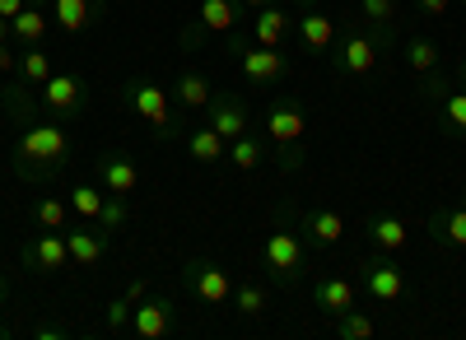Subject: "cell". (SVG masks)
<instances>
[{
  "instance_id": "obj_1",
  "label": "cell",
  "mask_w": 466,
  "mask_h": 340,
  "mask_svg": "<svg viewBox=\"0 0 466 340\" xmlns=\"http://www.w3.org/2000/svg\"><path fill=\"white\" fill-rule=\"evenodd\" d=\"M66 155H70L66 126H56V122H33V126L19 131V159H24V164L52 168V164H61Z\"/></svg>"
},
{
  "instance_id": "obj_2",
  "label": "cell",
  "mask_w": 466,
  "mask_h": 340,
  "mask_svg": "<svg viewBox=\"0 0 466 340\" xmlns=\"http://www.w3.org/2000/svg\"><path fill=\"white\" fill-rule=\"evenodd\" d=\"M131 107L159 135H173V107H168V94L159 85H131Z\"/></svg>"
},
{
  "instance_id": "obj_3",
  "label": "cell",
  "mask_w": 466,
  "mask_h": 340,
  "mask_svg": "<svg viewBox=\"0 0 466 340\" xmlns=\"http://www.w3.org/2000/svg\"><path fill=\"white\" fill-rule=\"evenodd\" d=\"M261 261H266L276 275L294 280V275L303 271V238H294V234H270L266 247H261Z\"/></svg>"
},
{
  "instance_id": "obj_4",
  "label": "cell",
  "mask_w": 466,
  "mask_h": 340,
  "mask_svg": "<svg viewBox=\"0 0 466 340\" xmlns=\"http://www.w3.org/2000/svg\"><path fill=\"white\" fill-rule=\"evenodd\" d=\"M266 131H270V140H276V145H294V140H303V131H308L303 107L289 103V98L270 103V112H266Z\"/></svg>"
},
{
  "instance_id": "obj_5",
  "label": "cell",
  "mask_w": 466,
  "mask_h": 340,
  "mask_svg": "<svg viewBox=\"0 0 466 340\" xmlns=\"http://www.w3.org/2000/svg\"><path fill=\"white\" fill-rule=\"evenodd\" d=\"M187 285L210 308H219V304H228V298H233V280L219 266H187Z\"/></svg>"
},
{
  "instance_id": "obj_6",
  "label": "cell",
  "mask_w": 466,
  "mask_h": 340,
  "mask_svg": "<svg viewBox=\"0 0 466 340\" xmlns=\"http://www.w3.org/2000/svg\"><path fill=\"white\" fill-rule=\"evenodd\" d=\"M70 261V247H66V234H56V229H43L33 238V247H28V266L33 271H61Z\"/></svg>"
},
{
  "instance_id": "obj_7",
  "label": "cell",
  "mask_w": 466,
  "mask_h": 340,
  "mask_svg": "<svg viewBox=\"0 0 466 340\" xmlns=\"http://www.w3.org/2000/svg\"><path fill=\"white\" fill-rule=\"evenodd\" d=\"M168 322H173V304H168V298H149V304H140V308L131 313V331H136L140 340L168 335Z\"/></svg>"
},
{
  "instance_id": "obj_8",
  "label": "cell",
  "mask_w": 466,
  "mask_h": 340,
  "mask_svg": "<svg viewBox=\"0 0 466 340\" xmlns=\"http://www.w3.org/2000/svg\"><path fill=\"white\" fill-rule=\"evenodd\" d=\"M303 238L313 243V247H336L340 238H345V215H336V210H313L303 219Z\"/></svg>"
},
{
  "instance_id": "obj_9",
  "label": "cell",
  "mask_w": 466,
  "mask_h": 340,
  "mask_svg": "<svg viewBox=\"0 0 466 340\" xmlns=\"http://www.w3.org/2000/svg\"><path fill=\"white\" fill-rule=\"evenodd\" d=\"M336 65H340L345 75H369V70L378 65V43H373V37H364V33L345 37V43H340V56H336Z\"/></svg>"
},
{
  "instance_id": "obj_10",
  "label": "cell",
  "mask_w": 466,
  "mask_h": 340,
  "mask_svg": "<svg viewBox=\"0 0 466 340\" xmlns=\"http://www.w3.org/2000/svg\"><path fill=\"white\" fill-rule=\"evenodd\" d=\"M243 75H248V80L252 85H270V80H280V75H285V56L276 52V47H248L243 52Z\"/></svg>"
},
{
  "instance_id": "obj_11",
  "label": "cell",
  "mask_w": 466,
  "mask_h": 340,
  "mask_svg": "<svg viewBox=\"0 0 466 340\" xmlns=\"http://www.w3.org/2000/svg\"><path fill=\"white\" fill-rule=\"evenodd\" d=\"M43 103L52 112H75V107L85 103V85L75 80V75H52V80L43 85Z\"/></svg>"
},
{
  "instance_id": "obj_12",
  "label": "cell",
  "mask_w": 466,
  "mask_h": 340,
  "mask_svg": "<svg viewBox=\"0 0 466 340\" xmlns=\"http://www.w3.org/2000/svg\"><path fill=\"white\" fill-rule=\"evenodd\" d=\"M206 126H215L224 140H238L248 131V112L233 103V98H210V122Z\"/></svg>"
},
{
  "instance_id": "obj_13",
  "label": "cell",
  "mask_w": 466,
  "mask_h": 340,
  "mask_svg": "<svg viewBox=\"0 0 466 340\" xmlns=\"http://www.w3.org/2000/svg\"><path fill=\"white\" fill-rule=\"evenodd\" d=\"M369 238H373L378 252H401V247L410 243V229H406L401 215H378V219L369 224Z\"/></svg>"
},
{
  "instance_id": "obj_14",
  "label": "cell",
  "mask_w": 466,
  "mask_h": 340,
  "mask_svg": "<svg viewBox=\"0 0 466 340\" xmlns=\"http://www.w3.org/2000/svg\"><path fill=\"white\" fill-rule=\"evenodd\" d=\"M187 155L197 159V164H224L228 159V140L215 126H201V131L187 135Z\"/></svg>"
},
{
  "instance_id": "obj_15",
  "label": "cell",
  "mask_w": 466,
  "mask_h": 340,
  "mask_svg": "<svg viewBox=\"0 0 466 340\" xmlns=\"http://www.w3.org/2000/svg\"><path fill=\"white\" fill-rule=\"evenodd\" d=\"M98 173H103V182H107V192H112V196H131V192H136V182H140V168H136L127 155H107Z\"/></svg>"
},
{
  "instance_id": "obj_16",
  "label": "cell",
  "mask_w": 466,
  "mask_h": 340,
  "mask_svg": "<svg viewBox=\"0 0 466 340\" xmlns=\"http://www.w3.org/2000/svg\"><path fill=\"white\" fill-rule=\"evenodd\" d=\"M299 37H303V47L308 52H327L336 43V19H327L322 10H308L299 19Z\"/></svg>"
},
{
  "instance_id": "obj_17",
  "label": "cell",
  "mask_w": 466,
  "mask_h": 340,
  "mask_svg": "<svg viewBox=\"0 0 466 340\" xmlns=\"http://www.w3.org/2000/svg\"><path fill=\"white\" fill-rule=\"evenodd\" d=\"M313 298H318V308H322V313L340 317V313L355 308V285H350V280H322Z\"/></svg>"
},
{
  "instance_id": "obj_18",
  "label": "cell",
  "mask_w": 466,
  "mask_h": 340,
  "mask_svg": "<svg viewBox=\"0 0 466 340\" xmlns=\"http://www.w3.org/2000/svg\"><path fill=\"white\" fill-rule=\"evenodd\" d=\"M66 247H70V261L75 266H98L103 261V234H89V229H75V234H66Z\"/></svg>"
},
{
  "instance_id": "obj_19",
  "label": "cell",
  "mask_w": 466,
  "mask_h": 340,
  "mask_svg": "<svg viewBox=\"0 0 466 340\" xmlns=\"http://www.w3.org/2000/svg\"><path fill=\"white\" fill-rule=\"evenodd\" d=\"M401 289H406V275L397 266H369V294L378 304H397Z\"/></svg>"
},
{
  "instance_id": "obj_20",
  "label": "cell",
  "mask_w": 466,
  "mask_h": 340,
  "mask_svg": "<svg viewBox=\"0 0 466 340\" xmlns=\"http://www.w3.org/2000/svg\"><path fill=\"white\" fill-rule=\"evenodd\" d=\"M285 28H289V15L276 10V5H261V15L252 19V33H257V43H261V47H280Z\"/></svg>"
},
{
  "instance_id": "obj_21",
  "label": "cell",
  "mask_w": 466,
  "mask_h": 340,
  "mask_svg": "<svg viewBox=\"0 0 466 340\" xmlns=\"http://www.w3.org/2000/svg\"><path fill=\"white\" fill-rule=\"evenodd\" d=\"M10 33L19 37L24 47H37V43L47 37V15H43V10H33V5H24V10L10 19Z\"/></svg>"
},
{
  "instance_id": "obj_22",
  "label": "cell",
  "mask_w": 466,
  "mask_h": 340,
  "mask_svg": "<svg viewBox=\"0 0 466 340\" xmlns=\"http://www.w3.org/2000/svg\"><path fill=\"white\" fill-rule=\"evenodd\" d=\"M261 155H266V145L257 140V135H238V140H228V164L238 168V173H252V168H261Z\"/></svg>"
},
{
  "instance_id": "obj_23",
  "label": "cell",
  "mask_w": 466,
  "mask_h": 340,
  "mask_svg": "<svg viewBox=\"0 0 466 340\" xmlns=\"http://www.w3.org/2000/svg\"><path fill=\"white\" fill-rule=\"evenodd\" d=\"M210 98H215V94H210V85L201 80L197 70H182V75H177V103H182V107L197 112V107H210Z\"/></svg>"
},
{
  "instance_id": "obj_24",
  "label": "cell",
  "mask_w": 466,
  "mask_h": 340,
  "mask_svg": "<svg viewBox=\"0 0 466 340\" xmlns=\"http://www.w3.org/2000/svg\"><path fill=\"white\" fill-rule=\"evenodd\" d=\"M94 5H89V0H56V5H52V19L66 28V33H80V28H89L94 19Z\"/></svg>"
},
{
  "instance_id": "obj_25",
  "label": "cell",
  "mask_w": 466,
  "mask_h": 340,
  "mask_svg": "<svg viewBox=\"0 0 466 340\" xmlns=\"http://www.w3.org/2000/svg\"><path fill=\"white\" fill-rule=\"evenodd\" d=\"M201 24L210 33H233V24H238V5H233V0H201Z\"/></svg>"
},
{
  "instance_id": "obj_26",
  "label": "cell",
  "mask_w": 466,
  "mask_h": 340,
  "mask_svg": "<svg viewBox=\"0 0 466 340\" xmlns=\"http://www.w3.org/2000/svg\"><path fill=\"white\" fill-rule=\"evenodd\" d=\"M19 70H24L28 85H47V80H52V56H47L43 47H24V52H19Z\"/></svg>"
},
{
  "instance_id": "obj_27",
  "label": "cell",
  "mask_w": 466,
  "mask_h": 340,
  "mask_svg": "<svg viewBox=\"0 0 466 340\" xmlns=\"http://www.w3.org/2000/svg\"><path fill=\"white\" fill-rule=\"evenodd\" d=\"M103 192H98V186H89V182H80V186H75V192H70V210L75 215H80V219H98L103 215Z\"/></svg>"
},
{
  "instance_id": "obj_28",
  "label": "cell",
  "mask_w": 466,
  "mask_h": 340,
  "mask_svg": "<svg viewBox=\"0 0 466 340\" xmlns=\"http://www.w3.org/2000/svg\"><path fill=\"white\" fill-rule=\"evenodd\" d=\"M373 331H378V322H373L369 313H355V308L340 313V326H336V335H340V340H369Z\"/></svg>"
},
{
  "instance_id": "obj_29",
  "label": "cell",
  "mask_w": 466,
  "mask_h": 340,
  "mask_svg": "<svg viewBox=\"0 0 466 340\" xmlns=\"http://www.w3.org/2000/svg\"><path fill=\"white\" fill-rule=\"evenodd\" d=\"M406 65H410L415 75H430V70L439 65V47L430 43V37H415V43L406 47Z\"/></svg>"
},
{
  "instance_id": "obj_30",
  "label": "cell",
  "mask_w": 466,
  "mask_h": 340,
  "mask_svg": "<svg viewBox=\"0 0 466 340\" xmlns=\"http://www.w3.org/2000/svg\"><path fill=\"white\" fill-rule=\"evenodd\" d=\"M66 215H70V201H56V196H43V201L33 205V219L43 224V229H61Z\"/></svg>"
},
{
  "instance_id": "obj_31",
  "label": "cell",
  "mask_w": 466,
  "mask_h": 340,
  "mask_svg": "<svg viewBox=\"0 0 466 340\" xmlns=\"http://www.w3.org/2000/svg\"><path fill=\"white\" fill-rule=\"evenodd\" d=\"M238 313L243 317H266V289L261 285H243L238 289Z\"/></svg>"
},
{
  "instance_id": "obj_32",
  "label": "cell",
  "mask_w": 466,
  "mask_h": 340,
  "mask_svg": "<svg viewBox=\"0 0 466 340\" xmlns=\"http://www.w3.org/2000/svg\"><path fill=\"white\" fill-rule=\"evenodd\" d=\"M443 238L452 247H466V205H452L448 219H443Z\"/></svg>"
},
{
  "instance_id": "obj_33",
  "label": "cell",
  "mask_w": 466,
  "mask_h": 340,
  "mask_svg": "<svg viewBox=\"0 0 466 340\" xmlns=\"http://www.w3.org/2000/svg\"><path fill=\"white\" fill-rule=\"evenodd\" d=\"M443 117H448V126H452V131H461V135H466V89H457V94H448V98H443Z\"/></svg>"
},
{
  "instance_id": "obj_34",
  "label": "cell",
  "mask_w": 466,
  "mask_h": 340,
  "mask_svg": "<svg viewBox=\"0 0 466 340\" xmlns=\"http://www.w3.org/2000/svg\"><path fill=\"white\" fill-rule=\"evenodd\" d=\"M98 224H103V234L122 229V224H127V196H112V201H103V215H98Z\"/></svg>"
},
{
  "instance_id": "obj_35",
  "label": "cell",
  "mask_w": 466,
  "mask_h": 340,
  "mask_svg": "<svg viewBox=\"0 0 466 340\" xmlns=\"http://www.w3.org/2000/svg\"><path fill=\"white\" fill-rule=\"evenodd\" d=\"M360 5H364V19H373V24L397 19V0H360Z\"/></svg>"
},
{
  "instance_id": "obj_36",
  "label": "cell",
  "mask_w": 466,
  "mask_h": 340,
  "mask_svg": "<svg viewBox=\"0 0 466 340\" xmlns=\"http://www.w3.org/2000/svg\"><path fill=\"white\" fill-rule=\"evenodd\" d=\"M131 313H136L131 298H112V304H107V331H122L131 322Z\"/></svg>"
},
{
  "instance_id": "obj_37",
  "label": "cell",
  "mask_w": 466,
  "mask_h": 340,
  "mask_svg": "<svg viewBox=\"0 0 466 340\" xmlns=\"http://www.w3.org/2000/svg\"><path fill=\"white\" fill-rule=\"evenodd\" d=\"M415 5H420L424 15H430V19H443V15L452 10V0H415Z\"/></svg>"
},
{
  "instance_id": "obj_38",
  "label": "cell",
  "mask_w": 466,
  "mask_h": 340,
  "mask_svg": "<svg viewBox=\"0 0 466 340\" xmlns=\"http://www.w3.org/2000/svg\"><path fill=\"white\" fill-rule=\"evenodd\" d=\"M15 65H19V56L10 52V43H0V75H10Z\"/></svg>"
},
{
  "instance_id": "obj_39",
  "label": "cell",
  "mask_w": 466,
  "mask_h": 340,
  "mask_svg": "<svg viewBox=\"0 0 466 340\" xmlns=\"http://www.w3.org/2000/svg\"><path fill=\"white\" fill-rule=\"evenodd\" d=\"M24 10V0H0V19H15Z\"/></svg>"
},
{
  "instance_id": "obj_40",
  "label": "cell",
  "mask_w": 466,
  "mask_h": 340,
  "mask_svg": "<svg viewBox=\"0 0 466 340\" xmlns=\"http://www.w3.org/2000/svg\"><path fill=\"white\" fill-rule=\"evenodd\" d=\"M127 298H131V304H140V298H145V280H136V285L127 289Z\"/></svg>"
},
{
  "instance_id": "obj_41",
  "label": "cell",
  "mask_w": 466,
  "mask_h": 340,
  "mask_svg": "<svg viewBox=\"0 0 466 340\" xmlns=\"http://www.w3.org/2000/svg\"><path fill=\"white\" fill-rule=\"evenodd\" d=\"M0 43H10V19H0Z\"/></svg>"
},
{
  "instance_id": "obj_42",
  "label": "cell",
  "mask_w": 466,
  "mask_h": 340,
  "mask_svg": "<svg viewBox=\"0 0 466 340\" xmlns=\"http://www.w3.org/2000/svg\"><path fill=\"white\" fill-rule=\"evenodd\" d=\"M248 5H257V10H261V5H270V0H248Z\"/></svg>"
},
{
  "instance_id": "obj_43",
  "label": "cell",
  "mask_w": 466,
  "mask_h": 340,
  "mask_svg": "<svg viewBox=\"0 0 466 340\" xmlns=\"http://www.w3.org/2000/svg\"><path fill=\"white\" fill-rule=\"evenodd\" d=\"M0 304H5V280H0Z\"/></svg>"
},
{
  "instance_id": "obj_44",
  "label": "cell",
  "mask_w": 466,
  "mask_h": 340,
  "mask_svg": "<svg viewBox=\"0 0 466 340\" xmlns=\"http://www.w3.org/2000/svg\"><path fill=\"white\" fill-rule=\"evenodd\" d=\"M0 335H5V331H0Z\"/></svg>"
}]
</instances>
